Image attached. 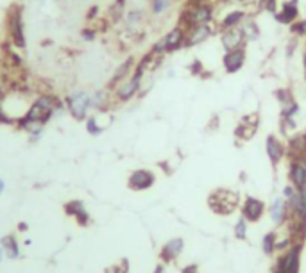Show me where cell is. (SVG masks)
<instances>
[{
  "label": "cell",
  "mask_w": 306,
  "mask_h": 273,
  "mask_svg": "<svg viewBox=\"0 0 306 273\" xmlns=\"http://www.w3.org/2000/svg\"><path fill=\"white\" fill-rule=\"evenodd\" d=\"M185 273H197V272H195V268H187L185 270Z\"/></svg>",
  "instance_id": "d4e9b609"
},
{
  "label": "cell",
  "mask_w": 306,
  "mask_h": 273,
  "mask_svg": "<svg viewBox=\"0 0 306 273\" xmlns=\"http://www.w3.org/2000/svg\"><path fill=\"white\" fill-rule=\"evenodd\" d=\"M86 129H88L90 134H100V127L97 125V118L95 116L86 118Z\"/></svg>",
  "instance_id": "ac0fdd59"
},
{
  "label": "cell",
  "mask_w": 306,
  "mask_h": 273,
  "mask_svg": "<svg viewBox=\"0 0 306 273\" xmlns=\"http://www.w3.org/2000/svg\"><path fill=\"white\" fill-rule=\"evenodd\" d=\"M242 18V13H233V15L228 16V20H224V25L226 27H231L233 23H236V21Z\"/></svg>",
  "instance_id": "7402d4cb"
},
{
  "label": "cell",
  "mask_w": 306,
  "mask_h": 273,
  "mask_svg": "<svg viewBox=\"0 0 306 273\" xmlns=\"http://www.w3.org/2000/svg\"><path fill=\"white\" fill-rule=\"evenodd\" d=\"M141 75H143V68L138 64V68H136V72L133 73V77L129 79V81H125L124 84H120L118 89H117V97L120 98V100H129L133 95H135L138 89H140V81H141Z\"/></svg>",
  "instance_id": "277c9868"
},
{
  "label": "cell",
  "mask_w": 306,
  "mask_h": 273,
  "mask_svg": "<svg viewBox=\"0 0 306 273\" xmlns=\"http://www.w3.org/2000/svg\"><path fill=\"white\" fill-rule=\"evenodd\" d=\"M156 273H165V272H163V268H161V266H160V268H158V272H156Z\"/></svg>",
  "instance_id": "484cf974"
},
{
  "label": "cell",
  "mask_w": 306,
  "mask_h": 273,
  "mask_svg": "<svg viewBox=\"0 0 306 273\" xmlns=\"http://www.w3.org/2000/svg\"><path fill=\"white\" fill-rule=\"evenodd\" d=\"M210 7L203 5V7H197V9L193 11V21H206L210 20Z\"/></svg>",
  "instance_id": "2e32d148"
},
{
  "label": "cell",
  "mask_w": 306,
  "mask_h": 273,
  "mask_svg": "<svg viewBox=\"0 0 306 273\" xmlns=\"http://www.w3.org/2000/svg\"><path fill=\"white\" fill-rule=\"evenodd\" d=\"M263 212V202H259L258 198H247L244 207V216L249 218L251 222H256Z\"/></svg>",
  "instance_id": "52a82bcc"
},
{
  "label": "cell",
  "mask_w": 306,
  "mask_h": 273,
  "mask_svg": "<svg viewBox=\"0 0 306 273\" xmlns=\"http://www.w3.org/2000/svg\"><path fill=\"white\" fill-rule=\"evenodd\" d=\"M81 38H83L84 42H94L95 38H97V31L92 29V27H84L83 31H81Z\"/></svg>",
  "instance_id": "ffe728a7"
},
{
  "label": "cell",
  "mask_w": 306,
  "mask_h": 273,
  "mask_svg": "<svg viewBox=\"0 0 306 273\" xmlns=\"http://www.w3.org/2000/svg\"><path fill=\"white\" fill-rule=\"evenodd\" d=\"M294 16H296V7H294V4H285V11L280 15V20L288 21L290 18H294Z\"/></svg>",
  "instance_id": "e0dca14e"
},
{
  "label": "cell",
  "mask_w": 306,
  "mask_h": 273,
  "mask_svg": "<svg viewBox=\"0 0 306 273\" xmlns=\"http://www.w3.org/2000/svg\"><path fill=\"white\" fill-rule=\"evenodd\" d=\"M154 182V175L147 170H136L133 175L129 177V186L133 189H145Z\"/></svg>",
  "instance_id": "8992f818"
},
{
  "label": "cell",
  "mask_w": 306,
  "mask_h": 273,
  "mask_svg": "<svg viewBox=\"0 0 306 273\" xmlns=\"http://www.w3.org/2000/svg\"><path fill=\"white\" fill-rule=\"evenodd\" d=\"M183 250V241L181 239H172L163 250H161V257L163 259H174L177 253Z\"/></svg>",
  "instance_id": "8fae6325"
},
{
  "label": "cell",
  "mask_w": 306,
  "mask_h": 273,
  "mask_svg": "<svg viewBox=\"0 0 306 273\" xmlns=\"http://www.w3.org/2000/svg\"><path fill=\"white\" fill-rule=\"evenodd\" d=\"M270 216H272V220H274V222H278V223L283 220V216H285V202L281 200V198L274 200V204H272V209H270Z\"/></svg>",
  "instance_id": "5bb4252c"
},
{
  "label": "cell",
  "mask_w": 306,
  "mask_h": 273,
  "mask_svg": "<svg viewBox=\"0 0 306 273\" xmlns=\"http://www.w3.org/2000/svg\"><path fill=\"white\" fill-rule=\"evenodd\" d=\"M292 181H294V184H296V188H299V189H303L306 184V166H301V165H294L292 166Z\"/></svg>",
  "instance_id": "30bf717a"
},
{
  "label": "cell",
  "mask_w": 306,
  "mask_h": 273,
  "mask_svg": "<svg viewBox=\"0 0 306 273\" xmlns=\"http://www.w3.org/2000/svg\"><path fill=\"white\" fill-rule=\"evenodd\" d=\"M299 250H301V247H296L290 253H286L285 257L280 261V266H278L276 273H297V268H299Z\"/></svg>",
  "instance_id": "5b68a950"
},
{
  "label": "cell",
  "mask_w": 306,
  "mask_h": 273,
  "mask_svg": "<svg viewBox=\"0 0 306 273\" xmlns=\"http://www.w3.org/2000/svg\"><path fill=\"white\" fill-rule=\"evenodd\" d=\"M65 104H67V109H68V113L72 114V118L81 122V120H84L88 116V111H90V107H92V97H90L86 91L79 89V91L70 93V95L65 98Z\"/></svg>",
  "instance_id": "3957f363"
},
{
  "label": "cell",
  "mask_w": 306,
  "mask_h": 273,
  "mask_svg": "<svg viewBox=\"0 0 306 273\" xmlns=\"http://www.w3.org/2000/svg\"><path fill=\"white\" fill-rule=\"evenodd\" d=\"M263 250L267 253H272V252H274V234H272V232L265 236V239H263Z\"/></svg>",
  "instance_id": "d6986e66"
},
{
  "label": "cell",
  "mask_w": 306,
  "mask_h": 273,
  "mask_svg": "<svg viewBox=\"0 0 306 273\" xmlns=\"http://www.w3.org/2000/svg\"><path fill=\"white\" fill-rule=\"evenodd\" d=\"M5 32H7V42L11 45L24 50L27 46L25 38V23H24V5L20 2H13L5 11Z\"/></svg>",
  "instance_id": "6da1fadb"
},
{
  "label": "cell",
  "mask_w": 306,
  "mask_h": 273,
  "mask_svg": "<svg viewBox=\"0 0 306 273\" xmlns=\"http://www.w3.org/2000/svg\"><path fill=\"white\" fill-rule=\"evenodd\" d=\"M267 154L270 155V159L274 161H278L281 157V154H283V150H281V145L276 141L272 136H270L269 139H267Z\"/></svg>",
  "instance_id": "4fadbf2b"
},
{
  "label": "cell",
  "mask_w": 306,
  "mask_h": 273,
  "mask_svg": "<svg viewBox=\"0 0 306 273\" xmlns=\"http://www.w3.org/2000/svg\"><path fill=\"white\" fill-rule=\"evenodd\" d=\"M61 100L50 93H42L40 97L34 98V102L31 104V107L27 109V113L24 114L25 120L31 122H38V124L45 125L48 120L52 118V114L56 109H61Z\"/></svg>",
  "instance_id": "7a4b0ae2"
},
{
  "label": "cell",
  "mask_w": 306,
  "mask_h": 273,
  "mask_svg": "<svg viewBox=\"0 0 306 273\" xmlns=\"http://www.w3.org/2000/svg\"><path fill=\"white\" fill-rule=\"evenodd\" d=\"M226 68H228V72H236L242 64H244V50H233L231 54L226 56Z\"/></svg>",
  "instance_id": "ba28073f"
},
{
  "label": "cell",
  "mask_w": 306,
  "mask_h": 273,
  "mask_svg": "<svg viewBox=\"0 0 306 273\" xmlns=\"http://www.w3.org/2000/svg\"><path fill=\"white\" fill-rule=\"evenodd\" d=\"M224 46L228 48V50H235L236 46L242 43V32L240 31H231V32H226L222 38Z\"/></svg>",
  "instance_id": "7c38bea8"
},
{
  "label": "cell",
  "mask_w": 306,
  "mask_h": 273,
  "mask_svg": "<svg viewBox=\"0 0 306 273\" xmlns=\"http://www.w3.org/2000/svg\"><path fill=\"white\" fill-rule=\"evenodd\" d=\"M170 4V0H152V7H154V13H161L165 11Z\"/></svg>",
  "instance_id": "44dd1931"
},
{
  "label": "cell",
  "mask_w": 306,
  "mask_h": 273,
  "mask_svg": "<svg viewBox=\"0 0 306 273\" xmlns=\"http://www.w3.org/2000/svg\"><path fill=\"white\" fill-rule=\"evenodd\" d=\"M235 234H236V237H240V239L245 237V222L244 220H240L238 222V225H236V232H235Z\"/></svg>",
  "instance_id": "603a6c76"
},
{
  "label": "cell",
  "mask_w": 306,
  "mask_h": 273,
  "mask_svg": "<svg viewBox=\"0 0 306 273\" xmlns=\"http://www.w3.org/2000/svg\"><path fill=\"white\" fill-rule=\"evenodd\" d=\"M97 13H99V7H97V5H94V7H92L88 13H86V20H88V21L95 20V15H97Z\"/></svg>",
  "instance_id": "cb8c5ba5"
},
{
  "label": "cell",
  "mask_w": 306,
  "mask_h": 273,
  "mask_svg": "<svg viewBox=\"0 0 306 273\" xmlns=\"http://www.w3.org/2000/svg\"><path fill=\"white\" fill-rule=\"evenodd\" d=\"M208 34H210V31H208V27H204V25H201V27H197L195 31L192 32V36H190V45H197V43H201V42H204L208 38Z\"/></svg>",
  "instance_id": "9a60e30c"
},
{
  "label": "cell",
  "mask_w": 306,
  "mask_h": 273,
  "mask_svg": "<svg viewBox=\"0 0 306 273\" xmlns=\"http://www.w3.org/2000/svg\"><path fill=\"white\" fill-rule=\"evenodd\" d=\"M131 66H133V59H127V61H124V63H122V66H118V68H117V72H115L113 79L109 81L108 88H115V86H117V84H118L120 81H122V79H125V75L129 73Z\"/></svg>",
  "instance_id": "9c48e42d"
}]
</instances>
